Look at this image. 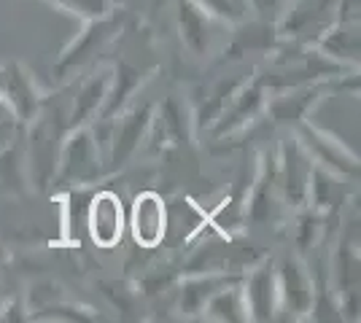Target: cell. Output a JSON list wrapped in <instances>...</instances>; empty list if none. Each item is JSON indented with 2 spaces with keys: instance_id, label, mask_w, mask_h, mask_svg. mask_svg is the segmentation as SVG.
<instances>
[{
  "instance_id": "1",
  "label": "cell",
  "mask_w": 361,
  "mask_h": 323,
  "mask_svg": "<svg viewBox=\"0 0 361 323\" xmlns=\"http://www.w3.org/2000/svg\"><path fill=\"white\" fill-rule=\"evenodd\" d=\"M60 175L68 184H92L100 175V151L90 129H75L60 156Z\"/></svg>"
},
{
  "instance_id": "2",
  "label": "cell",
  "mask_w": 361,
  "mask_h": 323,
  "mask_svg": "<svg viewBox=\"0 0 361 323\" xmlns=\"http://www.w3.org/2000/svg\"><path fill=\"white\" fill-rule=\"evenodd\" d=\"M167 213L165 202L154 191H143L135 197L133 205V237L143 248H157L159 240L165 237Z\"/></svg>"
},
{
  "instance_id": "3",
  "label": "cell",
  "mask_w": 361,
  "mask_h": 323,
  "mask_svg": "<svg viewBox=\"0 0 361 323\" xmlns=\"http://www.w3.org/2000/svg\"><path fill=\"white\" fill-rule=\"evenodd\" d=\"M114 30H119V19L116 16H100V19H90V27L81 32L73 41V46L62 54V60L57 62V73H71L73 68L84 65L97 49L111 41Z\"/></svg>"
},
{
  "instance_id": "4",
  "label": "cell",
  "mask_w": 361,
  "mask_h": 323,
  "mask_svg": "<svg viewBox=\"0 0 361 323\" xmlns=\"http://www.w3.org/2000/svg\"><path fill=\"white\" fill-rule=\"evenodd\" d=\"M121 229H124V210L116 194L111 191H100L90 208V232L92 240L97 246L111 248L119 243Z\"/></svg>"
},
{
  "instance_id": "5",
  "label": "cell",
  "mask_w": 361,
  "mask_h": 323,
  "mask_svg": "<svg viewBox=\"0 0 361 323\" xmlns=\"http://www.w3.org/2000/svg\"><path fill=\"white\" fill-rule=\"evenodd\" d=\"M300 143L302 148H307L310 156H316L321 165H326L329 170L340 172V175H356L359 172V162L348 148H343L340 143H334L329 135L318 132L316 127L302 124L300 127Z\"/></svg>"
},
{
  "instance_id": "6",
  "label": "cell",
  "mask_w": 361,
  "mask_h": 323,
  "mask_svg": "<svg viewBox=\"0 0 361 323\" xmlns=\"http://www.w3.org/2000/svg\"><path fill=\"white\" fill-rule=\"evenodd\" d=\"M310 159L305 156L302 143H286L281 159V184L291 205H302L310 194Z\"/></svg>"
},
{
  "instance_id": "7",
  "label": "cell",
  "mask_w": 361,
  "mask_h": 323,
  "mask_svg": "<svg viewBox=\"0 0 361 323\" xmlns=\"http://www.w3.org/2000/svg\"><path fill=\"white\" fill-rule=\"evenodd\" d=\"M3 94L19 122H30L38 113V89L22 65H11L8 70H3Z\"/></svg>"
},
{
  "instance_id": "8",
  "label": "cell",
  "mask_w": 361,
  "mask_h": 323,
  "mask_svg": "<svg viewBox=\"0 0 361 323\" xmlns=\"http://www.w3.org/2000/svg\"><path fill=\"white\" fill-rule=\"evenodd\" d=\"M151 124V106H137L133 108L127 116H121L116 129H114V148H111V162L119 167L130 156L137 151L140 140L146 135Z\"/></svg>"
},
{
  "instance_id": "9",
  "label": "cell",
  "mask_w": 361,
  "mask_h": 323,
  "mask_svg": "<svg viewBox=\"0 0 361 323\" xmlns=\"http://www.w3.org/2000/svg\"><path fill=\"white\" fill-rule=\"evenodd\" d=\"M54 138H57V127L46 116L32 127L30 135V167L32 175L38 178V184H46L54 170H57V148H54Z\"/></svg>"
},
{
  "instance_id": "10",
  "label": "cell",
  "mask_w": 361,
  "mask_h": 323,
  "mask_svg": "<svg viewBox=\"0 0 361 323\" xmlns=\"http://www.w3.org/2000/svg\"><path fill=\"white\" fill-rule=\"evenodd\" d=\"M278 289H281L278 293L283 296V302L291 312H307L313 308V283L305 275L300 262H294V259L283 262L281 277H278Z\"/></svg>"
},
{
  "instance_id": "11",
  "label": "cell",
  "mask_w": 361,
  "mask_h": 323,
  "mask_svg": "<svg viewBox=\"0 0 361 323\" xmlns=\"http://www.w3.org/2000/svg\"><path fill=\"white\" fill-rule=\"evenodd\" d=\"M245 308H248V318L256 321H267L272 318L275 310V296H278V280L272 275L270 267L256 270L254 275L245 283Z\"/></svg>"
},
{
  "instance_id": "12",
  "label": "cell",
  "mask_w": 361,
  "mask_h": 323,
  "mask_svg": "<svg viewBox=\"0 0 361 323\" xmlns=\"http://www.w3.org/2000/svg\"><path fill=\"white\" fill-rule=\"evenodd\" d=\"M108 87H111V70H100L81 87V92L75 94L73 113H71V124L81 127L84 122H90L92 116L100 113V108L106 103Z\"/></svg>"
},
{
  "instance_id": "13",
  "label": "cell",
  "mask_w": 361,
  "mask_h": 323,
  "mask_svg": "<svg viewBox=\"0 0 361 323\" xmlns=\"http://www.w3.org/2000/svg\"><path fill=\"white\" fill-rule=\"evenodd\" d=\"M180 35L186 41V46L195 54H205L208 51V14L195 6V3H180Z\"/></svg>"
},
{
  "instance_id": "14",
  "label": "cell",
  "mask_w": 361,
  "mask_h": 323,
  "mask_svg": "<svg viewBox=\"0 0 361 323\" xmlns=\"http://www.w3.org/2000/svg\"><path fill=\"white\" fill-rule=\"evenodd\" d=\"M259 108H262V89H259V87H251V89L245 87V89L232 100V106L224 108L221 122L216 127V135H224V132L238 129L240 124H245V119L256 116Z\"/></svg>"
},
{
  "instance_id": "15",
  "label": "cell",
  "mask_w": 361,
  "mask_h": 323,
  "mask_svg": "<svg viewBox=\"0 0 361 323\" xmlns=\"http://www.w3.org/2000/svg\"><path fill=\"white\" fill-rule=\"evenodd\" d=\"M202 310L208 312V318H216V321H245L248 318L245 293L240 289H226V286L213 293Z\"/></svg>"
},
{
  "instance_id": "16",
  "label": "cell",
  "mask_w": 361,
  "mask_h": 323,
  "mask_svg": "<svg viewBox=\"0 0 361 323\" xmlns=\"http://www.w3.org/2000/svg\"><path fill=\"white\" fill-rule=\"evenodd\" d=\"M116 76L119 78H116L114 92L108 89L106 103H103V108H100V116H103V119H114V116L121 110V106L127 103V97L135 94L137 84L143 81V73H140L137 68H133V65H119V68H116Z\"/></svg>"
},
{
  "instance_id": "17",
  "label": "cell",
  "mask_w": 361,
  "mask_h": 323,
  "mask_svg": "<svg viewBox=\"0 0 361 323\" xmlns=\"http://www.w3.org/2000/svg\"><path fill=\"white\" fill-rule=\"evenodd\" d=\"M226 283H229L226 277H216V275L189 280V283L183 286V291H180V308L186 310V312H202L205 302H208L219 289H224Z\"/></svg>"
},
{
  "instance_id": "18",
  "label": "cell",
  "mask_w": 361,
  "mask_h": 323,
  "mask_svg": "<svg viewBox=\"0 0 361 323\" xmlns=\"http://www.w3.org/2000/svg\"><path fill=\"white\" fill-rule=\"evenodd\" d=\"M321 49L326 57H359V30L348 22L345 27H337V30H329L324 38H321Z\"/></svg>"
},
{
  "instance_id": "19",
  "label": "cell",
  "mask_w": 361,
  "mask_h": 323,
  "mask_svg": "<svg viewBox=\"0 0 361 323\" xmlns=\"http://www.w3.org/2000/svg\"><path fill=\"white\" fill-rule=\"evenodd\" d=\"M318 92L313 89H305L300 94H288V97H281L278 103H272V116L275 122L281 124H300L302 116L307 113V108L316 103Z\"/></svg>"
},
{
  "instance_id": "20",
  "label": "cell",
  "mask_w": 361,
  "mask_h": 323,
  "mask_svg": "<svg viewBox=\"0 0 361 323\" xmlns=\"http://www.w3.org/2000/svg\"><path fill=\"white\" fill-rule=\"evenodd\" d=\"M0 184H6L8 189H22L25 184V156L22 146L14 140L0 148Z\"/></svg>"
},
{
  "instance_id": "21",
  "label": "cell",
  "mask_w": 361,
  "mask_h": 323,
  "mask_svg": "<svg viewBox=\"0 0 361 323\" xmlns=\"http://www.w3.org/2000/svg\"><path fill=\"white\" fill-rule=\"evenodd\" d=\"M334 0H302L300 6L291 11V19H288V30H300V27H307L310 22H316L324 11H331Z\"/></svg>"
},
{
  "instance_id": "22",
  "label": "cell",
  "mask_w": 361,
  "mask_h": 323,
  "mask_svg": "<svg viewBox=\"0 0 361 323\" xmlns=\"http://www.w3.org/2000/svg\"><path fill=\"white\" fill-rule=\"evenodd\" d=\"M60 8H68L73 14L84 16V19H100L114 11V3L111 0H49Z\"/></svg>"
},
{
  "instance_id": "23",
  "label": "cell",
  "mask_w": 361,
  "mask_h": 323,
  "mask_svg": "<svg viewBox=\"0 0 361 323\" xmlns=\"http://www.w3.org/2000/svg\"><path fill=\"white\" fill-rule=\"evenodd\" d=\"M197 6L205 14H216L221 19H240L243 16V6L238 0H197Z\"/></svg>"
},
{
  "instance_id": "24",
  "label": "cell",
  "mask_w": 361,
  "mask_h": 323,
  "mask_svg": "<svg viewBox=\"0 0 361 323\" xmlns=\"http://www.w3.org/2000/svg\"><path fill=\"white\" fill-rule=\"evenodd\" d=\"M0 97H3V70H0Z\"/></svg>"
}]
</instances>
